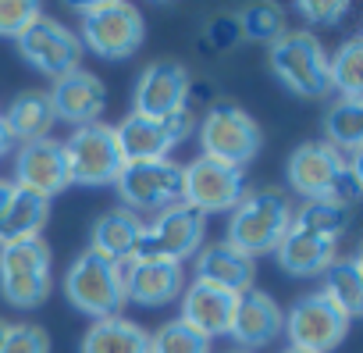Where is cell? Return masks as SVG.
<instances>
[{
  "instance_id": "24",
  "label": "cell",
  "mask_w": 363,
  "mask_h": 353,
  "mask_svg": "<svg viewBox=\"0 0 363 353\" xmlns=\"http://www.w3.org/2000/svg\"><path fill=\"white\" fill-rule=\"evenodd\" d=\"M79 353H150V332L128 317L89 321L79 339Z\"/></svg>"
},
{
  "instance_id": "5",
  "label": "cell",
  "mask_w": 363,
  "mask_h": 353,
  "mask_svg": "<svg viewBox=\"0 0 363 353\" xmlns=\"http://www.w3.org/2000/svg\"><path fill=\"white\" fill-rule=\"evenodd\" d=\"M50 289H54V250L43 236L0 246V296L8 307L36 310L50 300Z\"/></svg>"
},
{
  "instance_id": "13",
  "label": "cell",
  "mask_w": 363,
  "mask_h": 353,
  "mask_svg": "<svg viewBox=\"0 0 363 353\" xmlns=\"http://www.w3.org/2000/svg\"><path fill=\"white\" fill-rule=\"evenodd\" d=\"M18 54L29 68H36L40 75H47L50 82L65 79L68 72L82 68V40L75 29H68L65 22L40 15L22 36H18Z\"/></svg>"
},
{
  "instance_id": "16",
  "label": "cell",
  "mask_w": 363,
  "mask_h": 353,
  "mask_svg": "<svg viewBox=\"0 0 363 353\" xmlns=\"http://www.w3.org/2000/svg\"><path fill=\"white\" fill-rule=\"evenodd\" d=\"M349 157L342 150H335L324 139H303L299 146H292V153L285 157V179L289 190L299 193L303 200H320L335 179L345 171Z\"/></svg>"
},
{
  "instance_id": "10",
  "label": "cell",
  "mask_w": 363,
  "mask_h": 353,
  "mask_svg": "<svg viewBox=\"0 0 363 353\" xmlns=\"http://www.w3.org/2000/svg\"><path fill=\"white\" fill-rule=\"evenodd\" d=\"M118 200L121 207L143 214V211H167L174 204H182V164L174 157L164 161H125L121 175H118Z\"/></svg>"
},
{
  "instance_id": "18",
  "label": "cell",
  "mask_w": 363,
  "mask_h": 353,
  "mask_svg": "<svg viewBox=\"0 0 363 353\" xmlns=\"http://www.w3.org/2000/svg\"><path fill=\"white\" fill-rule=\"evenodd\" d=\"M50 107H54V118L79 129V125H93L100 121V114L107 111V86L96 72L89 68H75L68 72L65 79H57L50 89Z\"/></svg>"
},
{
  "instance_id": "17",
  "label": "cell",
  "mask_w": 363,
  "mask_h": 353,
  "mask_svg": "<svg viewBox=\"0 0 363 353\" xmlns=\"http://www.w3.org/2000/svg\"><path fill=\"white\" fill-rule=\"evenodd\" d=\"M182 310H178V321L189 325L193 332H200L203 339H225L232 332V317H235V307H239V293L232 289H221V286H211V282H186L182 289Z\"/></svg>"
},
{
  "instance_id": "28",
  "label": "cell",
  "mask_w": 363,
  "mask_h": 353,
  "mask_svg": "<svg viewBox=\"0 0 363 353\" xmlns=\"http://www.w3.org/2000/svg\"><path fill=\"white\" fill-rule=\"evenodd\" d=\"M320 293L342 307L349 317H356L363 310V261L359 257H338L324 275H320Z\"/></svg>"
},
{
  "instance_id": "2",
  "label": "cell",
  "mask_w": 363,
  "mask_h": 353,
  "mask_svg": "<svg viewBox=\"0 0 363 353\" xmlns=\"http://www.w3.org/2000/svg\"><path fill=\"white\" fill-rule=\"evenodd\" d=\"M72 8L79 15L82 50L104 61H125L146 40V22L135 4H125V0H86V4H72Z\"/></svg>"
},
{
  "instance_id": "21",
  "label": "cell",
  "mask_w": 363,
  "mask_h": 353,
  "mask_svg": "<svg viewBox=\"0 0 363 353\" xmlns=\"http://www.w3.org/2000/svg\"><path fill=\"white\" fill-rule=\"evenodd\" d=\"M335 261H338V246L299 225H289V232L274 246V264L289 278H320Z\"/></svg>"
},
{
  "instance_id": "23",
  "label": "cell",
  "mask_w": 363,
  "mask_h": 353,
  "mask_svg": "<svg viewBox=\"0 0 363 353\" xmlns=\"http://www.w3.org/2000/svg\"><path fill=\"white\" fill-rule=\"evenodd\" d=\"M143 225H146L143 214H135V211H128V207L118 204V207L104 211L93 222V229H89V250L125 268V264H132V257L139 250Z\"/></svg>"
},
{
  "instance_id": "11",
  "label": "cell",
  "mask_w": 363,
  "mask_h": 353,
  "mask_svg": "<svg viewBox=\"0 0 363 353\" xmlns=\"http://www.w3.org/2000/svg\"><path fill=\"white\" fill-rule=\"evenodd\" d=\"M246 193V171L211 161V157H193L182 164V204L200 211L203 218L211 214H228Z\"/></svg>"
},
{
  "instance_id": "26",
  "label": "cell",
  "mask_w": 363,
  "mask_h": 353,
  "mask_svg": "<svg viewBox=\"0 0 363 353\" xmlns=\"http://www.w3.org/2000/svg\"><path fill=\"white\" fill-rule=\"evenodd\" d=\"M47 222H50V200L33 197L26 190H15L8 211L0 214V246L40 239L43 229H47Z\"/></svg>"
},
{
  "instance_id": "22",
  "label": "cell",
  "mask_w": 363,
  "mask_h": 353,
  "mask_svg": "<svg viewBox=\"0 0 363 353\" xmlns=\"http://www.w3.org/2000/svg\"><path fill=\"white\" fill-rule=\"evenodd\" d=\"M193 278L196 282H211L232 293H250L257 282V261L246 257L242 250H235L232 243H211L193 257Z\"/></svg>"
},
{
  "instance_id": "14",
  "label": "cell",
  "mask_w": 363,
  "mask_h": 353,
  "mask_svg": "<svg viewBox=\"0 0 363 353\" xmlns=\"http://www.w3.org/2000/svg\"><path fill=\"white\" fill-rule=\"evenodd\" d=\"M193 100V75L189 68L164 58V61H150L132 86V114H146V118H167L186 111Z\"/></svg>"
},
{
  "instance_id": "36",
  "label": "cell",
  "mask_w": 363,
  "mask_h": 353,
  "mask_svg": "<svg viewBox=\"0 0 363 353\" xmlns=\"http://www.w3.org/2000/svg\"><path fill=\"white\" fill-rule=\"evenodd\" d=\"M203 40L214 47V50H228V47H235L242 36H239V22H235V15H214L211 22H207V29H203Z\"/></svg>"
},
{
  "instance_id": "33",
  "label": "cell",
  "mask_w": 363,
  "mask_h": 353,
  "mask_svg": "<svg viewBox=\"0 0 363 353\" xmlns=\"http://www.w3.org/2000/svg\"><path fill=\"white\" fill-rule=\"evenodd\" d=\"M0 353H50V332L36 321H15L8 325Z\"/></svg>"
},
{
  "instance_id": "7",
  "label": "cell",
  "mask_w": 363,
  "mask_h": 353,
  "mask_svg": "<svg viewBox=\"0 0 363 353\" xmlns=\"http://www.w3.org/2000/svg\"><path fill=\"white\" fill-rule=\"evenodd\" d=\"M61 146H65V157H68L72 186L100 190V186L118 183V175L125 168V153H121L114 125H107V121L79 125V129H72V136Z\"/></svg>"
},
{
  "instance_id": "35",
  "label": "cell",
  "mask_w": 363,
  "mask_h": 353,
  "mask_svg": "<svg viewBox=\"0 0 363 353\" xmlns=\"http://www.w3.org/2000/svg\"><path fill=\"white\" fill-rule=\"evenodd\" d=\"M296 15L306 22V33L310 29H335L349 15V4L345 0H299Z\"/></svg>"
},
{
  "instance_id": "25",
  "label": "cell",
  "mask_w": 363,
  "mask_h": 353,
  "mask_svg": "<svg viewBox=\"0 0 363 353\" xmlns=\"http://www.w3.org/2000/svg\"><path fill=\"white\" fill-rule=\"evenodd\" d=\"M54 107H50V97L47 89H29V93H18L8 111H4V125L11 132V139L22 146V143H36V139H47L50 129H54Z\"/></svg>"
},
{
  "instance_id": "31",
  "label": "cell",
  "mask_w": 363,
  "mask_h": 353,
  "mask_svg": "<svg viewBox=\"0 0 363 353\" xmlns=\"http://www.w3.org/2000/svg\"><path fill=\"white\" fill-rule=\"evenodd\" d=\"M150 353H214V342L171 317L150 335Z\"/></svg>"
},
{
  "instance_id": "40",
  "label": "cell",
  "mask_w": 363,
  "mask_h": 353,
  "mask_svg": "<svg viewBox=\"0 0 363 353\" xmlns=\"http://www.w3.org/2000/svg\"><path fill=\"white\" fill-rule=\"evenodd\" d=\"M278 353H303V349H292V346H285V349H278Z\"/></svg>"
},
{
  "instance_id": "8",
  "label": "cell",
  "mask_w": 363,
  "mask_h": 353,
  "mask_svg": "<svg viewBox=\"0 0 363 353\" xmlns=\"http://www.w3.org/2000/svg\"><path fill=\"white\" fill-rule=\"evenodd\" d=\"M203 239H207V218L186 204H174L143 225V239H139V250L132 261L186 264L203 250Z\"/></svg>"
},
{
  "instance_id": "32",
  "label": "cell",
  "mask_w": 363,
  "mask_h": 353,
  "mask_svg": "<svg viewBox=\"0 0 363 353\" xmlns=\"http://www.w3.org/2000/svg\"><path fill=\"white\" fill-rule=\"evenodd\" d=\"M235 22H239V36L257 40V43H274L285 33V11L278 4H253V8L239 11Z\"/></svg>"
},
{
  "instance_id": "15",
  "label": "cell",
  "mask_w": 363,
  "mask_h": 353,
  "mask_svg": "<svg viewBox=\"0 0 363 353\" xmlns=\"http://www.w3.org/2000/svg\"><path fill=\"white\" fill-rule=\"evenodd\" d=\"M11 186L26 190L33 197H43V200H54L65 190H72V171H68V157H65L61 139L47 136V139L15 146Z\"/></svg>"
},
{
  "instance_id": "20",
  "label": "cell",
  "mask_w": 363,
  "mask_h": 353,
  "mask_svg": "<svg viewBox=\"0 0 363 353\" xmlns=\"http://www.w3.org/2000/svg\"><path fill=\"white\" fill-rule=\"evenodd\" d=\"M285 332V310L278 307V300L264 289H250L239 296V307H235V317H232V339L239 349H250L257 353L260 346H271L278 342Z\"/></svg>"
},
{
  "instance_id": "34",
  "label": "cell",
  "mask_w": 363,
  "mask_h": 353,
  "mask_svg": "<svg viewBox=\"0 0 363 353\" xmlns=\"http://www.w3.org/2000/svg\"><path fill=\"white\" fill-rule=\"evenodd\" d=\"M43 15L36 0H0V40H15Z\"/></svg>"
},
{
  "instance_id": "12",
  "label": "cell",
  "mask_w": 363,
  "mask_h": 353,
  "mask_svg": "<svg viewBox=\"0 0 363 353\" xmlns=\"http://www.w3.org/2000/svg\"><path fill=\"white\" fill-rule=\"evenodd\" d=\"M118 143L125 161H164L174 153L193 132H196V111L186 107L167 118H146V114H128L114 125Z\"/></svg>"
},
{
  "instance_id": "38",
  "label": "cell",
  "mask_w": 363,
  "mask_h": 353,
  "mask_svg": "<svg viewBox=\"0 0 363 353\" xmlns=\"http://www.w3.org/2000/svg\"><path fill=\"white\" fill-rule=\"evenodd\" d=\"M11 197H15V186H11V179H0V214L8 211Z\"/></svg>"
},
{
  "instance_id": "41",
  "label": "cell",
  "mask_w": 363,
  "mask_h": 353,
  "mask_svg": "<svg viewBox=\"0 0 363 353\" xmlns=\"http://www.w3.org/2000/svg\"><path fill=\"white\" fill-rule=\"evenodd\" d=\"M225 353H250V349H239V346H232V349H225Z\"/></svg>"
},
{
  "instance_id": "39",
  "label": "cell",
  "mask_w": 363,
  "mask_h": 353,
  "mask_svg": "<svg viewBox=\"0 0 363 353\" xmlns=\"http://www.w3.org/2000/svg\"><path fill=\"white\" fill-rule=\"evenodd\" d=\"M8 325H11V321H4V317H0V342H4V335H8Z\"/></svg>"
},
{
  "instance_id": "29",
  "label": "cell",
  "mask_w": 363,
  "mask_h": 353,
  "mask_svg": "<svg viewBox=\"0 0 363 353\" xmlns=\"http://www.w3.org/2000/svg\"><path fill=\"white\" fill-rule=\"evenodd\" d=\"M328 86L345 100H363V36H349L335 54H328Z\"/></svg>"
},
{
  "instance_id": "30",
  "label": "cell",
  "mask_w": 363,
  "mask_h": 353,
  "mask_svg": "<svg viewBox=\"0 0 363 353\" xmlns=\"http://www.w3.org/2000/svg\"><path fill=\"white\" fill-rule=\"evenodd\" d=\"M292 225L328 239L338 246V239L349 232L352 225V211L349 207H338V204H328V200H303L299 211H292Z\"/></svg>"
},
{
  "instance_id": "3",
  "label": "cell",
  "mask_w": 363,
  "mask_h": 353,
  "mask_svg": "<svg viewBox=\"0 0 363 353\" xmlns=\"http://www.w3.org/2000/svg\"><path fill=\"white\" fill-rule=\"evenodd\" d=\"M196 139H200V153L232 168L253 164L264 150V129L260 121L239 107L235 100H218L211 104L200 118H196Z\"/></svg>"
},
{
  "instance_id": "9",
  "label": "cell",
  "mask_w": 363,
  "mask_h": 353,
  "mask_svg": "<svg viewBox=\"0 0 363 353\" xmlns=\"http://www.w3.org/2000/svg\"><path fill=\"white\" fill-rule=\"evenodd\" d=\"M349 325L352 317L335 307L320 289L313 293H303L289 310H285V339L292 349H303V353H331L345 342L349 335Z\"/></svg>"
},
{
  "instance_id": "4",
  "label": "cell",
  "mask_w": 363,
  "mask_h": 353,
  "mask_svg": "<svg viewBox=\"0 0 363 353\" xmlns=\"http://www.w3.org/2000/svg\"><path fill=\"white\" fill-rule=\"evenodd\" d=\"M65 300L72 303V310H79L89 321H104V317H121L125 310V268L82 250L68 271H65Z\"/></svg>"
},
{
  "instance_id": "1",
  "label": "cell",
  "mask_w": 363,
  "mask_h": 353,
  "mask_svg": "<svg viewBox=\"0 0 363 353\" xmlns=\"http://www.w3.org/2000/svg\"><path fill=\"white\" fill-rule=\"evenodd\" d=\"M292 225V200L285 190L278 186H257L246 190L242 200L228 211V239L235 250H242L246 257H264L274 254V246L281 243V236Z\"/></svg>"
},
{
  "instance_id": "27",
  "label": "cell",
  "mask_w": 363,
  "mask_h": 353,
  "mask_svg": "<svg viewBox=\"0 0 363 353\" xmlns=\"http://www.w3.org/2000/svg\"><path fill=\"white\" fill-rule=\"evenodd\" d=\"M320 129H324V143H331L345 157H359V146H363V100L338 97L324 111Z\"/></svg>"
},
{
  "instance_id": "37",
  "label": "cell",
  "mask_w": 363,
  "mask_h": 353,
  "mask_svg": "<svg viewBox=\"0 0 363 353\" xmlns=\"http://www.w3.org/2000/svg\"><path fill=\"white\" fill-rule=\"evenodd\" d=\"M15 139H11V132H8V125H4V114H0V161H4L8 153H15Z\"/></svg>"
},
{
  "instance_id": "6",
  "label": "cell",
  "mask_w": 363,
  "mask_h": 353,
  "mask_svg": "<svg viewBox=\"0 0 363 353\" xmlns=\"http://www.w3.org/2000/svg\"><path fill=\"white\" fill-rule=\"evenodd\" d=\"M271 75L299 100H320L328 86V50L317 33L285 29L267 54Z\"/></svg>"
},
{
  "instance_id": "19",
  "label": "cell",
  "mask_w": 363,
  "mask_h": 353,
  "mask_svg": "<svg viewBox=\"0 0 363 353\" xmlns=\"http://www.w3.org/2000/svg\"><path fill=\"white\" fill-rule=\"evenodd\" d=\"M189 275L186 264H174V261H132L125 264V303L135 307H167L182 296Z\"/></svg>"
}]
</instances>
